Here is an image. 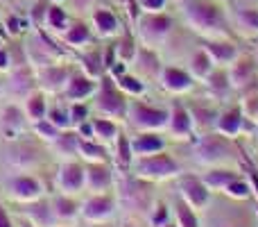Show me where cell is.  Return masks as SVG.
<instances>
[{"instance_id":"cell-1","label":"cell","mask_w":258,"mask_h":227,"mask_svg":"<svg viewBox=\"0 0 258 227\" xmlns=\"http://www.w3.org/2000/svg\"><path fill=\"white\" fill-rule=\"evenodd\" d=\"M138 177L143 179H168L181 173L179 164L165 152H152V155H141L134 164Z\"/></svg>"},{"instance_id":"cell-2","label":"cell","mask_w":258,"mask_h":227,"mask_svg":"<svg viewBox=\"0 0 258 227\" xmlns=\"http://www.w3.org/2000/svg\"><path fill=\"white\" fill-rule=\"evenodd\" d=\"M231 143H229L227 137L213 132V134H204V137L197 141L195 146V159L197 164L202 166H220L231 157Z\"/></svg>"},{"instance_id":"cell-3","label":"cell","mask_w":258,"mask_h":227,"mask_svg":"<svg viewBox=\"0 0 258 227\" xmlns=\"http://www.w3.org/2000/svg\"><path fill=\"white\" fill-rule=\"evenodd\" d=\"M186 16H188V21H190V25L197 27L200 32H204V34H211V32L222 27L220 9L209 3H190L186 7Z\"/></svg>"},{"instance_id":"cell-4","label":"cell","mask_w":258,"mask_h":227,"mask_svg":"<svg viewBox=\"0 0 258 227\" xmlns=\"http://www.w3.org/2000/svg\"><path fill=\"white\" fill-rule=\"evenodd\" d=\"M129 118H132V123L136 125L138 129H143V132H154V129L168 127L170 112L147 107V105H141V103H134L132 107H129Z\"/></svg>"},{"instance_id":"cell-5","label":"cell","mask_w":258,"mask_h":227,"mask_svg":"<svg viewBox=\"0 0 258 227\" xmlns=\"http://www.w3.org/2000/svg\"><path fill=\"white\" fill-rule=\"evenodd\" d=\"M179 193H181V200L195 211L209 207L211 202V189L202 182V177H195V175H183L179 179Z\"/></svg>"},{"instance_id":"cell-6","label":"cell","mask_w":258,"mask_h":227,"mask_svg":"<svg viewBox=\"0 0 258 227\" xmlns=\"http://www.w3.org/2000/svg\"><path fill=\"white\" fill-rule=\"evenodd\" d=\"M98 109L104 116H122L127 112L125 96L120 91H116L111 80L102 82V89H100V96H98Z\"/></svg>"},{"instance_id":"cell-7","label":"cell","mask_w":258,"mask_h":227,"mask_svg":"<svg viewBox=\"0 0 258 227\" xmlns=\"http://www.w3.org/2000/svg\"><path fill=\"white\" fill-rule=\"evenodd\" d=\"M161 82L170 94H186L192 89V75L174 66H165L161 71Z\"/></svg>"},{"instance_id":"cell-8","label":"cell","mask_w":258,"mask_h":227,"mask_svg":"<svg viewBox=\"0 0 258 227\" xmlns=\"http://www.w3.org/2000/svg\"><path fill=\"white\" fill-rule=\"evenodd\" d=\"M168 127L174 134V139H190L192 134V118L183 105H172L170 109V118H168Z\"/></svg>"},{"instance_id":"cell-9","label":"cell","mask_w":258,"mask_h":227,"mask_svg":"<svg viewBox=\"0 0 258 227\" xmlns=\"http://www.w3.org/2000/svg\"><path fill=\"white\" fill-rule=\"evenodd\" d=\"M229 84H231V89H245V86H249V82L254 80V62L247 57H240V59H233L231 62V68H229Z\"/></svg>"},{"instance_id":"cell-10","label":"cell","mask_w":258,"mask_h":227,"mask_svg":"<svg viewBox=\"0 0 258 227\" xmlns=\"http://www.w3.org/2000/svg\"><path fill=\"white\" fill-rule=\"evenodd\" d=\"M242 112L238 107L227 109V112L218 114V120H215V132L222 134L227 139H233L242 132Z\"/></svg>"},{"instance_id":"cell-11","label":"cell","mask_w":258,"mask_h":227,"mask_svg":"<svg viewBox=\"0 0 258 227\" xmlns=\"http://www.w3.org/2000/svg\"><path fill=\"white\" fill-rule=\"evenodd\" d=\"M113 214V200L109 196H93L84 205V218L93 223H102Z\"/></svg>"},{"instance_id":"cell-12","label":"cell","mask_w":258,"mask_h":227,"mask_svg":"<svg viewBox=\"0 0 258 227\" xmlns=\"http://www.w3.org/2000/svg\"><path fill=\"white\" fill-rule=\"evenodd\" d=\"M86 182L84 168L80 164H66L59 170V184H61L63 191H80Z\"/></svg>"},{"instance_id":"cell-13","label":"cell","mask_w":258,"mask_h":227,"mask_svg":"<svg viewBox=\"0 0 258 227\" xmlns=\"http://www.w3.org/2000/svg\"><path fill=\"white\" fill-rule=\"evenodd\" d=\"M236 177H240V175L236 173V170H227V168H211L209 173L202 177V182L206 184V187L211 189V191H224V189L229 187V184L233 182Z\"/></svg>"},{"instance_id":"cell-14","label":"cell","mask_w":258,"mask_h":227,"mask_svg":"<svg viewBox=\"0 0 258 227\" xmlns=\"http://www.w3.org/2000/svg\"><path fill=\"white\" fill-rule=\"evenodd\" d=\"M204 50L209 53V57L213 59L215 66H224V64H231L233 59L238 57L236 46H231V43H218V41H213V43L204 46Z\"/></svg>"},{"instance_id":"cell-15","label":"cell","mask_w":258,"mask_h":227,"mask_svg":"<svg viewBox=\"0 0 258 227\" xmlns=\"http://www.w3.org/2000/svg\"><path fill=\"white\" fill-rule=\"evenodd\" d=\"M163 150V139L156 134H141L132 141V152L134 155H152V152H161Z\"/></svg>"},{"instance_id":"cell-16","label":"cell","mask_w":258,"mask_h":227,"mask_svg":"<svg viewBox=\"0 0 258 227\" xmlns=\"http://www.w3.org/2000/svg\"><path fill=\"white\" fill-rule=\"evenodd\" d=\"M168 30H170V18L168 16H150L145 23H143V36H145L147 43L159 41Z\"/></svg>"},{"instance_id":"cell-17","label":"cell","mask_w":258,"mask_h":227,"mask_svg":"<svg viewBox=\"0 0 258 227\" xmlns=\"http://www.w3.org/2000/svg\"><path fill=\"white\" fill-rule=\"evenodd\" d=\"M215 68L213 59L209 57V53H206L204 48L197 50L195 55L190 57V75L197 77V80H206V77L211 75V71Z\"/></svg>"},{"instance_id":"cell-18","label":"cell","mask_w":258,"mask_h":227,"mask_svg":"<svg viewBox=\"0 0 258 227\" xmlns=\"http://www.w3.org/2000/svg\"><path fill=\"white\" fill-rule=\"evenodd\" d=\"M206 86H209V91L213 94V98H224V96L231 91V84H229V73L222 71V68H218V71H211V75L206 77Z\"/></svg>"},{"instance_id":"cell-19","label":"cell","mask_w":258,"mask_h":227,"mask_svg":"<svg viewBox=\"0 0 258 227\" xmlns=\"http://www.w3.org/2000/svg\"><path fill=\"white\" fill-rule=\"evenodd\" d=\"M84 175H86L89 189H93V191H104L111 184V173L104 166H91L89 170H84Z\"/></svg>"},{"instance_id":"cell-20","label":"cell","mask_w":258,"mask_h":227,"mask_svg":"<svg viewBox=\"0 0 258 227\" xmlns=\"http://www.w3.org/2000/svg\"><path fill=\"white\" fill-rule=\"evenodd\" d=\"M190 112V118H192V127H200V129H209V127H215V120H218V114L213 112L211 107H204V105H195Z\"/></svg>"},{"instance_id":"cell-21","label":"cell","mask_w":258,"mask_h":227,"mask_svg":"<svg viewBox=\"0 0 258 227\" xmlns=\"http://www.w3.org/2000/svg\"><path fill=\"white\" fill-rule=\"evenodd\" d=\"M12 191L16 198H21V200H32V198L39 196V182H36L34 177H18L12 182Z\"/></svg>"},{"instance_id":"cell-22","label":"cell","mask_w":258,"mask_h":227,"mask_svg":"<svg viewBox=\"0 0 258 227\" xmlns=\"http://www.w3.org/2000/svg\"><path fill=\"white\" fill-rule=\"evenodd\" d=\"M93 89H95V84L89 80V77H84V75H75L71 82H68V98H73V100H82V98H86L89 94H93Z\"/></svg>"},{"instance_id":"cell-23","label":"cell","mask_w":258,"mask_h":227,"mask_svg":"<svg viewBox=\"0 0 258 227\" xmlns=\"http://www.w3.org/2000/svg\"><path fill=\"white\" fill-rule=\"evenodd\" d=\"M174 211H177V227H200L195 209L188 207L183 200H179L177 205H174Z\"/></svg>"},{"instance_id":"cell-24","label":"cell","mask_w":258,"mask_h":227,"mask_svg":"<svg viewBox=\"0 0 258 227\" xmlns=\"http://www.w3.org/2000/svg\"><path fill=\"white\" fill-rule=\"evenodd\" d=\"M251 193L249 182H245L242 177H236L227 189H224V196H229L231 200H247Z\"/></svg>"},{"instance_id":"cell-25","label":"cell","mask_w":258,"mask_h":227,"mask_svg":"<svg viewBox=\"0 0 258 227\" xmlns=\"http://www.w3.org/2000/svg\"><path fill=\"white\" fill-rule=\"evenodd\" d=\"M93 18H95V25L100 27V32H102V34H113V32H116L118 21H116V16H113L111 12L100 9V12H95Z\"/></svg>"},{"instance_id":"cell-26","label":"cell","mask_w":258,"mask_h":227,"mask_svg":"<svg viewBox=\"0 0 258 227\" xmlns=\"http://www.w3.org/2000/svg\"><path fill=\"white\" fill-rule=\"evenodd\" d=\"M93 134L104 139V141H111V139L118 137V129L109 118H98V120H93Z\"/></svg>"},{"instance_id":"cell-27","label":"cell","mask_w":258,"mask_h":227,"mask_svg":"<svg viewBox=\"0 0 258 227\" xmlns=\"http://www.w3.org/2000/svg\"><path fill=\"white\" fill-rule=\"evenodd\" d=\"M118 86H120L122 91H127V94H134V96H138V94H143V91H145V84H143L138 77L125 75V73L118 77Z\"/></svg>"},{"instance_id":"cell-28","label":"cell","mask_w":258,"mask_h":227,"mask_svg":"<svg viewBox=\"0 0 258 227\" xmlns=\"http://www.w3.org/2000/svg\"><path fill=\"white\" fill-rule=\"evenodd\" d=\"M68 77L66 68H50V71L43 73V82L48 89H59V86L63 84V80Z\"/></svg>"},{"instance_id":"cell-29","label":"cell","mask_w":258,"mask_h":227,"mask_svg":"<svg viewBox=\"0 0 258 227\" xmlns=\"http://www.w3.org/2000/svg\"><path fill=\"white\" fill-rule=\"evenodd\" d=\"M54 207H57V216L59 218H63V220H71V218H75L77 216V205L73 200H68V198H59L57 202H54Z\"/></svg>"},{"instance_id":"cell-30","label":"cell","mask_w":258,"mask_h":227,"mask_svg":"<svg viewBox=\"0 0 258 227\" xmlns=\"http://www.w3.org/2000/svg\"><path fill=\"white\" fill-rule=\"evenodd\" d=\"M238 23L242 30L247 32H258V9H245L238 14Z\"/></svg>"},{"instance_id":"cell-31","label":"cell","mask_w":258,"mask_h":227,"mask_svg":"<svg viewBox=\"0 0 258 227\" xmlns=\"http://www.w3.org/2000/svg\"><path fill=\"white\" fill-rule=\"evenodd\" d=\"M27 214H30V218H34L36 223H41V225H50V223H52L48 205H32V207H27Z\"/></svg>"},{"instance_id":"cell-32","label":"cell","mask_w":258,"mask_h":227,"mask_svg":"<svg viewBox=\"0 0 258 227\" xmlns=\"http://www.w3.org/2000/svg\"><path fill=\"white\" fill-rule=\"evenodd\" d=\"M240 112H242V116H249V118L258 120V94H249L242 98Z\"/></svg>"},{"instance_id":"cell-33","label":"cell","mask_w":258,"mask_h":227,"mask_svg":"<svg viewBox=\"0 0 258 227\" xmlns=\"http://www.w3.org/2000/svg\"><path fill=\"white\" fill-rule=\"evenodd\" d=\"M132 155H134L132 143H129L125 137H118V164L127 168V166L132 164Z\"/></svg>"},{"instance_id":"cell-34","label":"cell","mask_w":258,"mask_h":227,"mask_svg":"<svg viewBox=\"0 0 258 227\" xmlns=\"http://www.w3.org/2000/svg\"><path fill=\"white\" fill-rule=\"evenodd\" d=\"M27 114H30L34 120H41L45 114V100L41 98V96H34V98L27 103Z\"/></svg>"},{"instance_id":"cell-35","label":"cell","mask_w":258,"mask_h":227,"mask_svg":"<svg viewBox=\"0 0 258 227\" xmlns=\"http://www.w3.org/2000/svg\"><path fill=\"white\" fill-rule=\"evenodd\" d=\"M80 150L84 152V157H89V159H98V161H102V159H104V148L95 146V143L80 141Z\"/></svg>"},{"instance_id":"cell-36","label":"cell","mask_w":258,"mask_h":227,"mask_svg":"<svg viewBox=\"0 0 258 227\" xmlns=\"http://www.w3.org/2000/svg\"><path fill=\"white\" fill-rule=\"evenodd\" d=\"M66 39H68V43L80 46V43H84V41L89 39V30H86V25H82V23H80V25H75L71 32H68Z\"/></svg>"},{"instance_id":"cell-37","label":"cell","mask_w":258,"mask_h":227,"mask_svg":"<svg viewBox=\"0 0 258 227\" xmlns=\"http://www.w3.org/2000/svg\"><path fill=\"white\" fill-rule=\"evenodd\" d=\"M36 132L43 134V137L50 139V141H57V139H59L57 127H54L52 123H48V120H39V123H36Z\"/></svg>"},{"instance_id":"cell-38","label":"cell","mask_w":258,"mask_h":227,"mask_svg":"<svg viewBox=\"0 0 258 227\" xmlns=\"http://www.w3.org/2000/svg\"><path fill=\"white\" fill-rule=\"evenodd\" d=\"M50 123H52L54 127H68V125H71V118H68L63 112H59V109H52V112H50Z\"/></svg>"},{"instance_id":"cell-39","label":"cell","mask_w":258,"mask_h":227,"mask_svg":"<svg viewBox=\"0 0 258 227\" xmlns=\"http://www.w3.org/2000/svg\"><path fill=\"white\" fill-rule=\"evenodd\" d=\"M150 220H152V227H163L168 223V209H165V207H156Z\"/></svg>"},{"instance_id":"cell-40","label":"cell","mask_w":258,"mask_h":227,"mask_svg":"<svg viewBox=\"0 0 258 227\" xmlns=\"http://www.w3.org/2000/svg\"><path fill=\"white\" fill-rule=\"evenodd\" d=\"M63 21H66V16H63L61 9H59V7L50 9V23H52L54 27H63Z\"/></svg>"},{"instance_id":"cell-41","label":"cell","mask_w":258,"mask_h":227,"mask_svg":"<svg viewBox=\"0 0 258 227\" xmlns=\"http://www.w3.org/2000/svg\"><path fill=\"white\" fill-rule=\"evenodd\" d=\"M118 50H120V57L125 59V62H127V59H132V57H134V48H132V43H129V41H125V43H120V48H118Z\"/></svg>"},{"instance_id":"cell-42","label":"cell","mask_w":258,"mask_h":227,"mask_svg":"<svg viewBox=\"0 0 258 227\" xmlns=\"http://www.w3.org/2000/svg\"><path fill=\"white\" fill-rule=\"evenodd\" d=\"M71 116H73V120H84L86 118V107H73V112H71Z\"/></svg>"},{"instance_id":"cell-43","label":"cell","mask_w":258,"mask_h":227,"mask_svg":"<svg viewBox=\"0 0 258 227\" xmlns=\"http://www.w3.org/2000/svg\"><path fill=\"white\" fill-rule=\"evenodd\" d=\"M165 0H143V5H145V9H161L163 7Z\"/></svg>"},{"instance_id":"cell-44","label":"cell","mask_w":258,"mask_h":227,"mask_svg":"<svg viewBox=\"0 0 258 227\" xmlns=\"http://www.w3.org/2000/svg\"><path fill=\"white\" fill-rule=\"evenodd\" d=\"M0 227H12V223H9V218H7V214H5L3 209H0Z\"/></svg>"},{"instance_id":"cell-45","label":"cell","mask_w":258,"mask_h":227,"mask_svg":"<svg viewBox=\"0 0 258 227\" xmlns=\"http://www.w3.org/2000/svg\"><path fill=\"white\" fill-rule=\"evenodd\" d=\"M7 66V55H5V50H0V68Z\"/></svg>"},{"instance_id":"cell-46","label":"cell","mask_w":258,"mask_h":227,"mask_svg":"<svg viewBox=\"0 0 258 227\" xmlns=\"http://www.w3.org/2000/svg\"><path fill=\"white\" fill-rule=\"evenodd\" d=\"M211 227H233V225L229 223V220H218V223H215V225H211Z\"/></svg>"},{"instance_id":"cell-47","label":"cell","mask_w":258,"mask_h":227,"mask_svg":"<svg viewBox=\"0 0 258 227\" xmlns=\"http://www.w3.org/2000/svg\"><path fill=\"white\" fill-rule=\"evenodd\" d=\"M163 227H177V225H172V223H165Z\"/></svg>"},{"instance_id":"cell-48","label":"cell","mask_w":258,"mask_h":227,"mask_svg":"<svg viewBox=\"0 0 258 227\" xmlns=\"http://www.w3.org/2000/svg\"><path fill=\"white\" fill-rule=\"evenodd\" d=\"M21 227H32V225H30V223H23V225H21Z\"/></svg>"},{"instance_id":"cell-49","label":"cell","mask_w":258,"mask_h":227,"mask_svg":"<svg viewBox=\"0 0 258 227\" xmlns=\"http://www.w3.org/2000/svg\"><path fill=\"white\" fill-rule=\"evenodd\" d=\"M256 216H258V207H256Z\"/></svg>"}]
</instances>
